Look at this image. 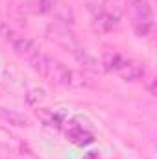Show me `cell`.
I'll use <instances>...</instances> for the list:
<instances>
[{
  "label": "cell",
  "mask_w": 157,
  "mask_h": 159,
  "mask_svg": "<svg viewBox=\"0 0 157 159\" xmlns=\"http://www.w3.org/2000/svg\"><path fill=\"white\" fill-rule=\"evenodd\" d=\"M44 98H46L44 89H32V91L26 94V100H28V104H32V106H37V104L43 102Z\"/></svg>",
  "instance_id": "8"
},
{
  "label": "cell",
  "mask_w": 157,
  "mask_h": 159,
  "mask_svg": "<svg viewBox=\"0 0 157 159\" xmlns=\"http://www.w3.org/2000/svg\"><path fill=\"white\" fill-rule=\"evenodd\" d=\"M152 30V22H135V32L139 37H146Z\"/></svg>",
  "instance_id": "9"
},
{
  "label": "cell",
  "mask_w": 157,
  "mask_h": 159,
  "mask_svg": "<svg viewBox=\"0 0 157 159\" xmlns=\"http://www.w3.org/2000/svg\"><path fill=\"white\" fill-rule=\"evenodd\" d=\"M72 54H74V57L78 59L87 70H92V72L98 70V63H96V59H94L85 48H81V46H78V44H74V46H72Z\"/></svg>",
  "instance_id": "5"
},
{
  "label": "cell",
  "mask_w": 157,
  "mask_h": 159,
  "mask_svg": "<svg viewBox=\"0 0 157 159\" xmlns=\"http://www.w3.org/2000/svg\"><path fill=\"white\" fill-rule=\"evenodd\" d=\"M124 61H126V59H124L118 52H113V50H107V52L104 54V57H102V65H104V69H105L107 72L118 70Z\"/></svg>",
  "instance_id": "6"
},
{
  "label": "cell",
  "mask_w": 157,
  "mask_h": 159,
  "mask_svg": "<svg viewBox=\"0 0 157 159\" xmlns=\"http://www.w3.org/2000/svg\"><path fill=\"white\" fill-rule=\"evenodd\" d=\"M9 41H11V46H13V50H15L17 54H20V56L32 57L35 52H39L32 41L26 39V37H22V35H15V34H11V35H9Z\"/></svg>",
  "instance_id": "2"
},
{
  "label": "cell",
  "mask_w": 157,
  "mask_h": 159,
  "mask_svg": "<svg viewBox=\"0 0 157 159\" xmlns=\"http://www.w3.org/2000/svg\"><path fill=\"white\" fill-rule=\"evenodd\" d=\"M9 35H11V30H9L7 24L0 19V37H7V39H9Z\"/></svg>",
  "instance_id": "10"
},
{
  "label": "cell",
  "mask_w": 157,
  "mask_h": 159,
  "mask_svg": "<svg viewBox=\"0 0 157 159\" xmlns=\"http://www.w3.org/2000/svg\"><path fill=\"white\" fill-rule=\"evenodd\" d=\"M37 11L39 13H46V15H52L54 19L61 20V22H74V13L69 6H65L63 2L59 0H39L37 2Z\"/></svg>",
  "instance_id": "1"
},
{
  "label": "cell",
  "mask_w": 157,
  "mask_h": 159,
  "mask_svg": "<svg viewBox=\"0 0 157 159\" xmlns=\"http://www.w3.org/2000/svg\"><path fill=\"white\" fill-rule=\"evenodd\" d=\"M85 159H100V156H98V152H89Z\"/></svg>",
  "instance_id": "11"
},
{
  "label": "cell",
  "mask_w": 157,
  "mask_h": 159,
  "mask_svg": "<svg viewBox=\"0 0 157 159\" xmlns=\"http://www.w3.org/2000/svg\"><path fill=\"white\" fill-rule=\"evenodd\" d=\"M131 9L137 22H152V7L148 0H131Z\"/></svg>",
  "instance_id": "4"
},
{
  "label": "cell",
  "mask_w": 157,
  "mask_h": 159,
  "mask_svg": "<svg viewBox=\"0 0 157 159\" xmlns=\"http://www.w3.org/2000/svg\"><path fill=\"white\" fill-rule=\"evenodd\" d=\"M118 74L122 76V80L126 81H135V80L142 78L144 76V67L137 61H124L122 67L117 70Z\"/></svg>",
  "instance_id": "3"
},
{
  "label": "cell",
  "mask_w": 157,
  "mask_h": 159,
  "mask_svg": "<svg viewBox=\"0 0 157 159\" xmlns=\"http://www.w3.org/2000/svg\"><path fill=\"white\" fill-rule=\"evenodd\" d=\"M0 117L6 119L9 124H15V126H28V119L22 117L20 113H15V111H7L4 107H0Z\"/></svg>",
  "instance_id": "7"
}]
</instances>
